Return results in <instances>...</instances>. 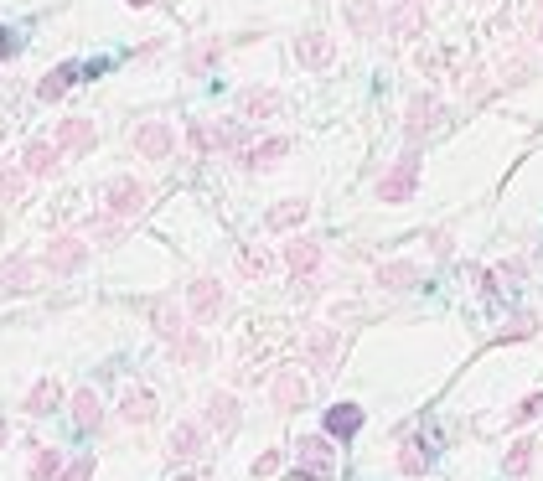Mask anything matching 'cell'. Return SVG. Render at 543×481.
<instances>
[{
	"instance_id": "obj_1",
	"label": "cell",
	"mask_w": 543,
	"mask_h": 481,
	"mask_svg": "<svg viewBox=\"0 0 543 481\" xmlns=\"http://www.w3.org/2000/svg\"><path fill=\"white\" fill-rule=\"evenodd\" d=\"M414 192H419V145H409L404 156L378 176V202H388V207L414 202Z\"/></svg>"
},
{
	"instance_id": "obj_2",
	"label": "cell",
	"mask_w": 543,
	"mask_h": 481,
	"mask_svg": "<svg viewBox=\"0 0 543 481\" xmlns=\"http://www.w3.org/2000/svg\"><path fill=\"white\" fill-rule=\"evenodd\" d=\"M295 476L300 481H331V476H337V450H331V435H306L295 445Z\"/></svg>"
},
{
	"instance_id": "obj_3",
	"label": "cell",
	"mask_w": 543,
	"mask_h": 481,
	"mask_svg": "<svg viewBox=\"0 0 543 481\" xmlns=\"http://www.w3.org/2000/svg\"><path fill=\"white\" fill-rule=\"evenodd\" d=\"M440 125H445V104H440L435 94H414L409 109H404V140L419 145L425 135H435Z\"/></svg>"
},
{
	"instance_id": "obj_4",
	"label": "cell",
	"mask_w": 543,
	"mask_h": 481,
	"mask_svg": "<svg viewBox=\"0 0 543 481\" xmlns=\"http://www.w3.org/2000/svg\"><path fill=\"white\" fill-rule=\"evenodd\" d=\"M140 213H145V187L135 182V176H114V182L104 187V218L130 223Z\"/></svg>"
},
{
	"instance_id": "obj_5",
	"label": "cell",
	"mask_w": 543,
	"mask_h": 481,
	"mask_svg": "<svg viewBox=\"0 0 543 481\" xmlns=\"http://www.w3.org/2000/svg\"><path fill=\"white\" fill-rule=\"evenodd\" d=\"M88 249H83V238L78 233H57L52 244L42 249V269L47 275H73V269H83Z\"/></svg>"
},
{
	"instance_id": "obj_6",
	"label": "cell",
	"mask_w": 543,
	"mask_h": 481,
	"mask_svg": "<svg viewBox=\"0 0 543 481\" xmlns=\"http://www.w3.org/2000/svg\"><path fill=\"white\" fill-rule=\"evenodd\" d=\"M135 150L145 161H171V150H176V130L166 125V119H145V125L135 130Z\"/></svg>"
},
{
	"instance_id": "obj_7",
	"label": "cell",
	"mask_w": 543,
	"mask_h": 481,
	"mask_svg": "<svg viewBox=\"0 0 543 481\" xmlns=\"http://www.w3.org/2000/svg\"><path fill=\"white\" fill-rule=\"evenodd\" d=\"M187 140H192V150H223V145H238L244 140V125H238V119H223V125H207V119H197V125L187 130Z\"/></svg>"
},
{
	"instance_id": "obj_8",
	"label": "cell",
	"mask_w": 543,
	"mask_h": 481,
	"mask_svg": "<svg viewBox=\"0 0 543 481\" xmlns=\"http://www.w3.org/2000/svg\"><path fill=\"white\" fill-rule=\"evenodd\" d=\"M285 156H290V135H264V140L244 145L238 166H244V171H269V166H280Z\"/></svg>"
},
{
	"instance_id": "obj_9",
	"label": "cell",
	"mask_w": 543,
	"mask_h": 481,
	"mask_svg": "<svg viewBox=\"0 0 543 481\" xmlns=\"http://www.w3.org/2000/svg\"><path fill=\"white\" fill-rule=\"evenodd\" d=\"M321 259H326L321 238H290V244H285V254H280V264L290 269V275H300V280H306V275H316V269H321Z\"/></svg>"
},
{
	"instance_id": "obj_10",
	"label": "cell",
	"mask_w": 543,
	"mask_h": 481,
	"mask_svg": "<svg viewBox=\"0 0 543 481\" xmlns=\"http://www.w3.org/2000/svg\"><path fill=\"white\" fill-rule=\"evenodd\" d=\"M94 145H99L94 119H63V125H57V150H63V156H88Z\"/></svg>"
},
{
	"instance_id": "obj_11",
	"label": "cell",
	"mask_w": 543,
	"mask_h": 481,
	"mask_svg": "<svg viewBox=\"0 0 543 481\" xmlns=\"http://www.w3.org/2000/svg\"><path fill=\"white\" fill-rule=\"evenodd\" d=\"M187 311H192V321H213V316L223 311V285H218L213 275L192 280V285H187Z\"/></svg>"
},
{
	"instance_id": "obj_12",
	"label": "cell",
	"mask_w": 543,
	"mask_h": 481,
	"mask_svg": "<svg viewBox=\"0 0 543 481\" xmlns=\"http://www.w3.org/2000/svg\"><path fill=\"white\" fill-rule=\"evenodd\" d=\"M21 166L26 176H42V182H52L57 171H63V150H57V140H32L21 150Z\"/></svg>"
},
{
	"instance_id": "obj_13",
	"label": "cell",
	"mask_w": 543,
	"mask_h": 481,
	"mask_svg": "<svg viewBox=\"0 0 543 481\" xmlns=\"http://www.w3.org/2000/svg\"><path fill=\"white\" fill-rule=\"evenodd\" d=\"M342 11H347V26H352L357 37H368V42H373V37H383V32H388V16H383L378 0H347Z\"/></svg>"
},
{
	"instance_id": "obj_14",
	"label": "cell",
	"mask_w": 543,
	"mask_h": 481,
	"mask_svg": "<svg viewBox=\"0 0 543 481\" xmlns=\"http://www.w3.org/2000/svg\"><path fill=\"white\" fill-rule=\"evenodd\" d=\"M425 32V0H394V11H388V37H419Z\"/></svg>"
},
{
	"instance_id": "obj_15",
	"label": "cell",
	"mask_w": 543,
	"mask_h": 481,
	"mask_svg": "<svg viewBox=\"0 0 543 481\" xmlns=\"http://www.w3.org/2000/svg\"><path fill=\"white\" fill-rule=\"evenodd\" d=\"M295 57H300V68H331L337 63V42H331L326 32H300L295 37Z\"/></svg>"
},
{
	"instance_id": "obj_16",
	"label": "cell",
	"mask_w": 543,
	"mask_h": 481,
	"mask_svg": "<svg viewBox=\"0 0 543 481\" xmlns=\"http://www.w3.org/2000/svg\"><path fill=\"white\" fill-rule=\"evenodd\" d=\"M337 352H342V337H337V326H316L311 342H306V363L316 373H331V363H337Z\"/></svg>"
},
{
	"instance_id": "obj_17",
	"label": "cell",
	"mask_w": 543,
	"mask_h": 481,
	"mask_svg": "<svg viewBox=\"0 0 543 481\" xmlns=\"http://www.w3.org/2000/svg\"><path fill=\"white\" fill-rule=\"evenodd\" d=\"M94 68H99V63H94ZM94 68H83V63H63V68H52V73L37 83V99H42V104H57V99H63L83 73H94Z\"/></svg>"
},
{
	"instance_id": "obj_18",
	"label": "cell",
	"mask_w": 543,
	"mask_h": 481,
	"mask_svg": "<svg viewBox=\"0 0 543 481\" xmlns=\"http://www.w3.org/2000/svg\"><path fill=\"white\" fill-rule=\"evenodd\" d=\"M32 280H37V264L26 254H11L6 264H0V295H26Z\"/></svg>"
},
{
	"instance_id": "obj_19",
	"label": "cell",
	"mask_w": 543,
	"mask_h": 481,
	"mask_svg": "<svg viewBox=\"0 0 543 481\" xmlns=\"http://www.w3.org/2000/svg\"><path fill=\"white\" fill-rule=\"evenodd\" d=\"M202 445H207V425H197V419H187V425H176V430H171V445H166V456H171V461H192Z\"/></svg>"
},
{
	"instance_id": "obj_20",
	"label": "cell",
	"mask_w": 543,
	"mask_h": 481,
	"mask_svg": "<svg viewBox=\"0 0 543 481\" xmlns=\"http://www.w3.org/2000/svg\"><path fill=\"white\" fill-rule=\"evenodd\" d=\"M150 326H156V337H166L171 347L187 337V316H181V306H171V300H156V306H150Z\"/></svg>"
},
{
	"instance_id": "obj_21",
	"label": "cell",
	"mask_w": 543,
	"mask_h": 481,
	"mask_svg": "<svg viewBox=\"0 0 543 481\" xmlns=\"http://www.w3.org/2000/svg\"><path fill=\"white\" fill-rule=\"evenodd\" d=\"M373 280H378L383 290H414V285H419V264H414V259H388V264L373 269Z\"/></svg>"
},
{
	"instance_id": "obj_22",
	"label": "cell",
	"mask_w": 543,
	"mask_h": 481,
	"mask_svg": "<svg viewBox=\"0 0 543 481\" xmlns=\"http://www.w3.org/2000/svg\"><path fill=\"white\" fill-rule=\"evenodd\" d=\"M362 419H368V414H362V404H331L326 409V435L331 440H352L362 430Z\"/></svg>"
},
{
	"instance_id": "obj_23",
	"label": "cell",
	"mask_w": 543,
	"mask_h": 481,
	"mask_svg": "<svg viewBox=\"0 0 543 481\" xmlns=\"http://www.w3.org/2000/svg\"><path fill=\"white\" fill-rule=\"evenodd\" d=\"M119 419H125V425H150V419H156V394H150V388H130V394L119 399Z\"/></svg>"
},
{
	"instance_id": "obj_24",
	"label": "cell",
	"mask_w": 543,
	"mask_h": 481,
	"mask_svg": "<svg viewBox=\"0 0 543 481\" xmlns=\"http://www.w3.org/2000/svg\"><path fill=\"white\" fill-rule=\"evenodd\" d=\"M269 399H275V409L295 414L300 404H306V378H295V373H280L275 383H269Z\"/></svg>"
},
{
	"instance_id": "obj_25",
	"label": "cell",
	"mask_w": 543,
	"mask_h": 481,
	"mask_svg": "<svg viewBox=\"0 0 543 481\" xmlns=\"http://www.w3.org/2000/svg\"><path fill=\"white\" fill-rule=\"evenodd\" d=\"M73 425H78L83 435H94V430L104 425V409H99V394H94V388H78V394H73Z\"/></svg>"
},
{
	"instance_id": "obj_26",
	"label": "cell",
	"mask_w": 543,
	"mask_h": 481,
	"mask_svg": "<svg viewBox=\"0 0 543 481\" xmlns=\"http://www.w3.org/2000/svg\"><path fill=\"white\" fill-rule=\"evenodd\" d=\"M57 404H63V383H57V378H42L37 388H32V394H26V414H32V419H42V414H52Z\"/></svg>"
},
{
	"instance_id": "obj_27",
	"label": "cell",
	"mask_w": 543,
	"mask_h": 481,
	"mask_svg": "<svg viewBox=\"0 0 543 481\" xmlns=\"http://www.w3.org/2000/svg\"><path fill=\"white\" fill-rule=\"evenodd\" d=\"M202 419H207L213 430H223V435H228V430L238 425V399L228 394V388H218V394L207 399V414H202Z\"/></svg>"
},
{
	"instance_id": "obj_28",
	"label": "cell",
	"mask_w": 543,
	"mask_h": 481,
	"mask_svg": "<svg viewBox=\"0 0 543 481\" xmlns=\"http://www.w3.org/2000/svg\"><path fill=\"white\" fill-rule=\"evenodd\" d=\"M311 218V202H300V197H290V202H280V207H269L264 213V223L275 228V233H285V228H300Z\"/></svg>"
},
{
	"instance_id": "obj_29",
	"label": "cell",
	"mask_w": 543,
	"mask_h": 481,
	"mask_svg": "<svg viewBox=\"0 0 543 481\" xmlns=\"http://www.w3.org/2000/svg\"><path fill=\"white\" fill-rule=\"evenodd\" d=\"M285 94L280 88H249L244 94V119H269V114H280Z\"/></svg>"
},
{
	"instance_id": "obj_30",
	"label": "cell",
	"mask_w": 543,
	"mask_h": 481,
	"mask_svg": "<svg viewBox=\"0 0 543 481\" xmlns=\"http://www.w3.org/2000/svg\"><path fill=\"white\" fill-rule=\"evenodd\" d=\"M430 461H435V450H430L425 440H404V445H399V471H404V476H425Z\"/></svg>"
},
{
	"instance_id": "obj_31",
	"label": "cell",
	"mask_w": 543,
	"mask_h": 481,
	"mask_svg": "<svg viewBox=\"0 0 543 481\" xmlns=\"http://www.w3.org/2000/svg\"><path fill=\"white\" fill-rule=\"evenodd\" d=\"M26 471H32V481H57V476H63V456H57L52 445H32V461H26Z\"/></svg>"
},
{
	"instance_id": "obj_32",
	"label": "cell",
	"mask_w": 543,
	"mask_h": 481,
	"mask_svg": "<svg viewBox=\"0 0 543 481\" xmlns=\"http://www.w3.org/2000/svg\"><path fill=\"white\" fill-rule=\"evenodd\" d=\"M171 352H176V363H181V368H202L207 357H213V347H207V337H197V332H187V337H181Z\"/></svg>"
},
{
	"instance_id": "obj_33",
	"label": "cell",
	"mask_w": 543,
	"mask_h": 481,
	"mask_svg": "<svg viewBox=\"0 0 543 481\" xmlns=\"http://www.w3.org/2000/svg\"><path fill=\"white\" fill-rule=\"evenodd\" d=\"M533 450H538L533 440H512V445H507V456H502V471H507L512 481L528 476V471H533Z\"/></svg>"
},
{
	"instance_id": "obj_34",
	"label": "cell",
	"mask_w": 543,
	"mask_h": 481,
	"mask_svg": "<svg viewBox=\"0 0 543 481\" xmlns=\"http://www.w3.org/2000/svg\"><path fill=\"white\" fill-rule=\"evenodd\" d=\"M238 269H244L249 280H264L269 269H275V259H269V254H264L259 244H244V249H238Z\"/></svg>"
},
{
	"instance_id": "obj_35",
	"label": "cell",
	"mask_w": 543,
	"mask_h": 481,
	"mask_svg": "<svg viewBox=\"0 0 543 481\" xmlns=\"http://www.w3.org/2000/svg\"><path fill=\"white\" fill-rule=\"evenodd\" d=\"M533 332H538V316H528V311H523V316H512V321L502 326V332H497V342H528Z\"/></svg>"
},
{
	"instance_id": "obj_36",
	"label": "cell",
	"mask_w": 543,
	"mask_h": 481,
	"mask_svg": "<svg viewBox=\"0 0 543 481\" xmlns=\"http://www.w3.org/2000/svg\"><path fill=\"white\" fill-rule=\"evenodd\" d=\"M26 192V166H6L0 171V202H21Z\"/></svg>"
},
{
	"instance_id": "obj_37",
	"label": "cell",
	"mask_w": 543,
	"mask_h": 481,
	"mask_svg": "<svg viewBox=\"0 0 543 481\" xmlns=\"http://www.w3.org/2000/svg\"><path fill=\"white\" fill-rule=\"evenodd\" d=\"M533 78V57H512V63H502V88H518Z\"/></svg>"
},
{
	"instance_id": "obj_38",
	"label": "cell",
	"mask_w": 543,
	"mask_h": 481,
	"mask_svg": "<svg viewBox=\"0 0 543 481\" xmlns=\"http://www.w3.org/2000/svg\"><path fill=\"white\" fill-rule=\"evenodd\" d=\"M218 63V42H197L187 52V73H202V68H213Z\"/></svg>"
},
{
	"instance_id": "obj_39",
	"label": "cell",
	"mask_w": 543,
	"mask_h": 481,
	"mask_svg": "<svg viewBox=\"0 0 543 481\" xmlns=\"http://www.w3.org/2000/svg\"><path fill=\"white\" fill-rule=\"evenodd\" d=\"M538 414H543V394H528L518 409L507 414V425H528V419H538Z\"/></svg>"
},
{
	"instance_id": "obj_40",
	"label": "cell",
	"mask_w": 543,
	"mask_h": 481,
	"mask_svg": "<svg viewBox=\"0 0 543 481\" xmlns=\"http://www.w3.org/2000/svg\"><path fill=\"white\" fill-rule=\"evenodd\" d=\"M94 466H99L94 456H78V461L63 466V476H57V481H94Z\"/></svg>"
},
{
	"instance_id": "obj_41",
	"label": "cell",
	"mask_w": 543,
	"mask_h": 481,
	"mask_svg": "<svg viewBox=\"0 0 543 481\" xmlns=\"http://www.w3.org/2000/svg\"><path fill=\"white\" fill-rule=\"evenodd\" d=\"M275 471H280V450H264V456L254 461V476L264 481V476H275Z\"/></svg>"
},
{
	"instance_id": "obj_42",
	"label": "cell",
	"mask_w": 543,
	"mask_h": 481,
	"mask_svg": "<svg viewBox=\"0 0 543 481\" xmlns=\"http://www.w3.org/2000/svg\"><path fill=\"white\" fill-rule=\"evenodd\" d=\"M430 254H435V259H445V254H450V233H445V228H435V233H430Z\"/></svg>"
},
{
	"instance_id": "obj_43",
	"label": "cell",
	"mask_w": 543,
	"mask_h": 481,
	"mask_svg": "<svg viewBox=\"0 0 543 481\" xmlns=\"http://www.w3.org/2000/svg\"><path fill=\"white\" fill-rule=\"evenodd\" d=\"M533 37H538V47H543V16H538V26H533Z\"/></svg>"
},
{
	"instance_id": "obj_44",
	"label": "cell",
	"mask_w": 543,
	"mask_h": 481,
	"mask_svg": "<svg viewBox=\"0 0 543 481\" xmlns=\"http://www.w3.org/2000/svg\"><path fill=\"white\" fill-rule=\"evenodd\" d=\"M125 6H135V11H145V6H150V0H125Z\"/></svg>"
},
{
	"instance_id": "obj_45",
	"label": "cell",
	"mask_w": 543,
	"mask_h": 481,
	"mask_svg": "<svg viewBox=\"0 0 543 481\" xmlns=\"http://www.w3.org/2000/svg\"><path fill=\"white\" fill-rule=\"evenodd\" d=\"M6 435H11V430H6V419H0V445H6Z\"/></svg>"
},
{
	"instance_id": "obj_46",
	"label": "cell",
	"mask_w": 543,
	"mask_h": 481,
	"mask_svg": "<svg viewBox=\"0 0 543 481\" xmlns=\"http://www.w3.org/2000/svg\"><path fill=\"white\" fill-rule=\"evenodd\" d=\"M538 264H543V244H538Z\"/></svg>"
},
{
	"instance_id": "obj_47",
	"label": "cell",
	"mask_w": 543,
	"mask_h": 481,
	"mask_svg": "<svg viewBox=\"0 0 543 481\" xmlns=\"http://www.w3.org/2000/svg\"><path fill=\"white\" fill-rule=\"evenodd\" d=\"M538 16H543V0H538Z\"/></svg>"
},
{
	"instance_id": "obj_48",
	"label": "cell",
	"mask_w": 543,
	"mask_h": 481,
	"mask_svg": "<svg viewBox=\"0 0 543 481\" xmlns=\"http://www.w3.org/2000/svg\"><path fill=\"white\" fill-rule=\"evenodd\" d=\"M187 481H197V476H187Z\"/></svg>"
}]
</instances>
